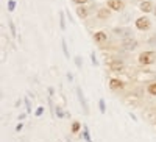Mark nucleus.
<instances>
[{
    "instance_id": "1",
    "label": "nucleus",
    "mask_w": 156,
    "mask_h": 142,
    "mask_svg": "<svg viewBox=\"0 0 156 142\" xmlns=\"http://www.w3.org/2000/svg\"><path fill=\"white\" fill-rule=\"evenodd\" d=\"M156 59V53L151 50L148 51H142V53L139 55V62L140 64H144V66H147V64H153Z\"/></svg>"
},
{
    "instance_id": "2",
    "label": "nucleus",
    "mask_w": 156,
    "mask_h": 142,
    "mask_svg": "<svg viewBox=\"0 0 156 142\" xmlns=\"http://www.w3.org/2000/svg\"><path fill=\"white\" fill-rule=\"evenodd\" d=\"M150 25H151V23H150L148 17H139V19L136 20V28H137V30H142V31L148 30Z\"/></svg>"
},
{
    "instance_id": "3",
    "label": "nucleus",
    "mask_w": 156,
    "mask_h": 142,
    "mask_svg": "<svg viewBox=\"0 0 156 142\" xmlns=\"http://www.w3.org/2000/svg\"><path fill=\"white\" fill-rule=\"evenodd\" d=\"M106 5L112 11H122L123 9V2H122V0H108Z\"/></svg>"
},
{
    "instance_id": "4",
    "label": "nucleus",
    "mask_w": 156,
    "mask_h": 142,
    "mask_svg": "<svg viewBox=\"0 0 156 142\" xmlns=\"http://www.w3.org/2000/svg\"><path fill=\"white\" fill-rule=\"evenodd\" d=\"M123 87V81L122 80H117V78H111L109 80V89L111 91H119V89Z\"/></svg>"
},
{
    "instance_id": "5",
    "label": "nucleus",
    "mask_w": 156,
    "mask_h": 142,
    "mask_svg": "<svg viewBox=\"0 0 156 142\" xmlns=\"http://www.w3.org/2000/svg\"><path fill=\"white\" fill-rule=\"evenodd\" d=\"M76 95H78V100L81 101V106H83L84 112H89V108H87V103H86V98H84V95H83V91H81L80 87H76Z\"/></svg>"
},
{
    "instance_id": "6",
    "label": "nucleus",
    "mask_w": 156,
    "mask_h": 142,
    "mask_svg": "<svg viewBox=\"0 0 156 142\" xmlns=\"http://www.w3.org/2000/svg\"><path fill=\"white\" fill-rule=\"evenodd\" d=\"M122 47H123L125 50H134V48L137 47V41H134V39H126V41H123Z\"/></svg>"
},
{
    "instance_id": "7",
    "label": "nucleus",
    "mask_w": 156,
    "mask_h": 142,
    "mask_svg": "<svg viewBox=\"0 0 156 142\" xmlns=\"http://www.w3.org/2000/svg\"><path fill=\"white\" fill-rule=\"evenodd\" d=\"M140 9L144 11V12H150L154 8H153V3L151 2H148V0H142V2H140Z\"/></svg>"
},
{
    "instance_id": "8",
    "label": "nucleus",
    "mask_w": 156,
    "mask_h": 142,
    "mask_svg": "<svg viewBox=\"0 0 156 142\" xmlns=\"http://www.w3.org/2000/svg\"><path fill=\"white\" fill-rule=\"evenodd\" d=\"M94 41L98 42V44L106 42V33H105V31H97V33L94 34Z\"/></svg>"
},
{
    "instance_id": "9",
    "label": "nucleus",
    "mask_w": 156,
    "mask_h": 142,
    "mask_svg": "<svg viewBox=\"0 0 156 142\" xmlns=\"http://www.w3.org/2000/svg\"><path fill=\"white\" fill-rule=\"evenodd\" d=\"M109 14H111V8H100L98 12H97V16H98L100 19H108Z\"/></svg>"
},
{
    "instance_id": "10",
    "label": "nucleus",
    "mask_w": 156,
    "mask_h": 142,
    "mask_svg": "<svg viewBox=\"0 0 156 142\" xmlns=\"http://www.w3.org/2000/svg\"><path fill=\"white\" fill-rule=\"evenodd\" d=\"M109 67L112 70H122L123 69V62L122 61H111L109 62Z\"/></svg>"
},
{
    "instance_id": "11",
    "label": "nucleus",
    "mask_w": 156,
    "mask_h": 142,
    "mask_svg": "<svg viewBox=\"0 0 156 142\" xmlns=\"http://www.w3.org/2000/svg\"><path fill=\"white\" fill-rule=\"evenodd\" d=\"M114 33L119 34V36H129V34H131V30H129V28H115Z\"/></svg>"
},
{
    "instance_id": "12",
    "label": "nucleus",
    "mask_w": 156,
    "mask_h": 142,
    "mask_svg": "<svg viewBox=\"0 0 156 142\" xmlns=\"http://www.w3.org/2000/svg\"><path fill=\"white\" fill-rule=\"evenodd\" d=\"M76 14L80 16L81 19H84V17H87V9L81 5V6H78V8H76Z\"/></svg>"
},
{
    "instance_id": "13",
    "label": "nucleus",
    "mask_w": 156,
    "mask_h": 142,
    "mask_svg": "<svg viewBox=\"0 0 156 142\" xmlns=\"http://www.w3.org/2000/svg\"><path fill=\"white\" fill-rule=\"evenodd\" d=\"M59 27L61 30H66V17H64V12H59Z\"/></svg>"
},
{
    "instance_id": "14",
    "label": "nucleus",
    "mask_w": 156,
    "mask_h": 142,
    "mask_svg": "<svg viewBox=\"0 0 156 142\" xmlns=\"http://www.w3.org/2000/svg\"><path fill=\"white\" fill-rule=\"evenodd\" d=\"M80 128H81L80 122H73L72 123V133H78V131H80Z\"/></svg>"
},
{
    "instance_id": "15",
    "label": "nucleus",
    "mask_w": 156,
    "mask_h": 142,
    "mask_svg": "<svg viewBox=\"0 0 156 142\" xmlns=\"http://www.w3.org/2000/svg\"><path fill=\"white\" fill-rule=\"evenodd\" d=\"M148 94H151V95H156V83H151L150 86H148Z\"/></svg>"
},
{
    "instance_id": "16",
    "label": "nucleus",
    "mask_w": 156,
    "mask_h": 142,
    "mask_svg": "<svg viewBox=\"0 0 156 142\" xmlns=\"http://www.w3.org/2000/svg\"><path fill=\"white\" fill-rule=\"evenodd\" d=\"M61 44H62V51H64V56L66 58H69V50H67V45H66V41H61Z\"/></svg>"
},
{
    "instance_id": "17",
    "label": "nucleus",
    "mask_w": 156,
    "mask_h": 142,
    "mask_svg": "<svg viewBox=\"0 0 156 142\" xmlns=\"http://www.w3.org/2000/svg\"><path fill=\"white\" fill-rule=\"evenodd\" d=\"M8 23H9V30H11V34H12V36H16V27H14V23H12V20H9Z\"/></svg>"
},
{
    "instance_id": "18",
    "label": "nucleus",
    "mask_w": 156,
    "mask_h": 142,
    "mask_svg": "<svg viewBox=\"0 0 156 142\" xmlns=\"http://www.w3.org/2000/svg\"><path fill=\"white\" fill-rule=\"evenodd\" d=\"M14 8H16V2H14V0H9V2H8V9L14 11Z\"/></svg>"
},
{
    "instance_id": "19",
    "label": "nucleus",
    "mask_w": 156,
    "mask_h": 142,
    "mask_svg": "<svg viewBox=\"0 0 156 142\" xmlns=\"http://www.w3.org/2000/svg\"><path fill=\"white\" fill-rule=\"evenodd\" d=\"M56 114H58V117H59V119H62V117H64V115H66V114H64V112H62V109H61L59 106H56Z\"/></svg>"
},
{
    "instance_id": "20",
    "label": "nucleus",
    "mask_w": 156,
    "mask_h": 142,
    "mask_svg": "<svg viewBox=\"0 0 156 142\" xmlns=\"http://www.w3.org/2000/svg\"><path fill=\"white\" fill-rule=\"evenodd\" d=\"M98 105H100V112H105V101H103V98H100Z\"/></svg>"
},
{
    "instance_id": "21",
    "label": "nucleus",
    "mask_w": 156,
    "mask_h": 142,
    "mask_svg": "<svg viewBox=\"0 0 156 142\" xmlns=\"http://www.w3.org/2000/svg\"><path fill=\"white\" fill-rule=\"evenodd\" d=\"M75 64H76L78 67H81V64H83V61H81V58H80V56H76V58H75Z\"/></svg>"
},
{
    "instance_id": "22",
    "label": "nucleus",
    "mask_w": 156,
    "mask_h": 142,
    "mask_svg": "<svg viewBox=\"0 0 156 142\" xmlns=\"http://www.w3.org/2000/svg\"><path fill=\"white\" fill-rule=\"evenodd\" d=\"M87 2V0H73V3H76V5H84Z\"/></svg>"
},
{
    "instance_id": "23",
    "label": "nucleus",
    "mask_w": 156,
    "mask_h": 142,
    "mask_svg": "<svg viewBox=\"0 0 156 142\" xmlns=\"http://www.w3.org/2000/svg\"><path fill=\"white\" fill-rule=\"evenodd\" d=\"M25 105H27V111L30 112V111H31V106H30V101H28V98H25Z\"/></svg>"
},
{
    "instance_id": "24",
    "label": "nucleus",
    "mask_w": 156,
    "mask_h": 142,
    "mask_svg": "<svg viewBox=\"0 0 156 142\" xmlns=\"http://www.w3.org/2000/svg\"><path fill=\"white\" fill-rule=\"evenodd\" d=\"M44 112V108H37V111H36V115H41Z\"/></svg>"
},
{
    "instance_id": "25",
    "label": "nucleus",
    "mask_w": 156,
    "mask_h": 142,
    "mask_svg": "<svg viewBox=\"0 0 156 142\" xmlns=\"http://www.w3.org/2000/svg\"><path fill=\"white\" fill-rule=\"evenodd\" d=\"M90 59H92V62H94V64H97V59H95V55H94V53L90 55Z\"/></svg>"
},
{
    "instance_id": "26",
    "label": "nucleus",
    "mask_w": 156,
    "mask_h": 142,
    "mask_svg": "<svg viewBox=\"0 0 156 142\" xmlns=\"http://www.w3.org/2000/svg\"><path fill=\"white\" fill-rule=\"evenodd\" d=\"M16 130H17V131H20V130H22V123H19V125L16 126Z\"/></svg>"
},
{
    "instance_id": "27",
    "label": "nucleus",
    "mask_w": 156,
    "mask_h": 142,
    "mask_svg": "<svg viewBox=\"0 0 156 142\" xmlns=\"http://www.w3.org/2000/svg\"><path fill=\"white\" fill-rule=\"evenodd\" d=\"M153 12H154V16H156V6H154V9H153Z\"/></svg>"
},
{
    "instance_id": "28",
    "label": "nucleus",
    "mask_w": 156,
    "mask_h": 142,
    "mask_svg": "<svg viewBox=\"0 0 156 142\" xmlns=\"http://www.w3.org/2000/svg\"><path fill=\"white\" fill-rule=\"evenodd\" d=\"M140 2H142V0H140Z\"/></svg>"
}]
</instances>
